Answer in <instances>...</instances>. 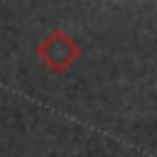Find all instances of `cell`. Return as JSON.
Listing matches in <instances>:
<instances>
[{
  "label": "cell",
  "instance_id": "obj_1",
  "mask_svg": "<svg viewBox=\"0 0 157 157\" xmlns=\"http://www.w3.org/2000/svg\"><path fill=\"white\" fill-rule=\"evenodd\" d=\"M37 56L44 61V66H47L49 71H54V74H66V71L78 61L81 47H78V42H76L71 34H66L64 29H54V32H49V34L39 42Z\"/></svg>",
  "mask_w": 157,
  "mask_h": 157
}]
</instances>
